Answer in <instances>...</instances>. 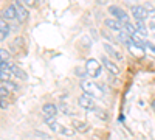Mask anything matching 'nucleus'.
I'll return each instance as SVG.
<instances>
[{
  "mask_svg": "<svg viewBox=\"0 0 155 140\" xmlns=\"http://www.w3.org/2000/svg\"><path fill=\"white\" fill-rule=\"evenodd\" d=\"M44 121H45V125L48 126V128L56 134H64V135H71L73 134V131L70 128H67V126H64V125H59L53 117H45Z\"/></svg>",
  "mask_w": 155,
  "mask_h": 140,
  "instance_id": "1",
  "label": "nucleus"
},
{
  "mask_svg": "<svg viewBox=\"0 0 155 140\" xmlns=\"http://www.w3.org/2000/svg\"><path fill=\"white\" fill-rule=\"evenodd\" d=\"M81 89L84 90L85 95L92 97V98H99L102 95V90L93 83V81H88V80H82L81 81Z\"/></svg>",
  "mask_w": 155,
  "mask_h": 140,
  "instance_id": "2",
  "label": "nucleus"
},
{
  "mask_svg": "<svg viewBox=\"0 0 155 140\" xmlns=\"http://www.w3.org/2000/svg\"><path fill=\"white\" fill-rule=\"evenodd\" d=\"M85 73L88 76H92V78H98V76L101 75V64L93 58L87 59V62H85Z\"/></svg>",
  "mask_w": 155,
  "mask_h": 140,
  "instance_id": "3",
  "label": "nucleus"
},
{
  "mask_svg": "<svg viewBox=\"0 0 155 140\" xmlns=\"http://www.w3.org/2000/svg\"><path fill=\"white\" fill-rule=\"evenodd\" d=\"M109 12L112 14V17H113L115 20H118V22H121V23H127V22H129V14H127L123 8H120V6L110 5V6H109Z\"/></svg>",
  "mask_w": 155,
  "mask_h": 140,
  "instance_id": "4",
  "label": "nucleus"
},
{
  "mask_svg": "<svg viewBox=\"0 0 155 140\" xmlns=\"http://www.w3.org/2000/svg\"><path fill=\"white\" fill-rule=\"evenodd\" d=\"M130 12H132V16L135 20H146L150 14H149V11L146 9V6L143 5H134L130 8Z\"/></svg>",
  "mask_w": 155,
  "mask_h": 140,
  "instance_id": "5",
  "label": "nucleus"
},
{
  "mask_svg": "<svg viewBox=\"0 0 155 140\" xmlns=\"http://www.w3.org/2000/svg\"><path fill=\"white\" fill-rule=\"evenodd\" d=\"M78 104H79L82 109H85V111H93V109L96 108L93 98H92V97H88V95H85V94L78 98Z\"/></svg>",
  "mask_w": 155,
  "mask_h": 140,
  "instance_id": "6",
  "label": "nucleus"
},
{
  "mask_svg": "<svg viewBox=\"0 0 155 140\" xmlns=\"http://www.w3.org/2000/svg\"><path fill=\"white\" fill-rule=\"evenodd\" d=\"M2 19H3V20H19L17 11H16L14 5H8V6L2 11Z\"/></svg>",
  "mask_w": 155,
  "mask_h": 140,
  "instance_id": "7",
  "label": "nucleus"
},
{
  "mask_svg": "<svg viewBox=\"0 0 155 140\" xmlns=\"http://www.w3.org/2000/svg\"><path fill=\"white\" fill-rule=\"evenodd\" d=\"M104 25L110 31H113V33H118L120 34L123 31V23L118 22V20H115V19H106L104 20Z\"/></svg>",
  "mask_w": 155,
  "mask_h": 140,
  "instance_id": "8",
  "label": "nucleus"
},
{
  "mask_svg": "<svg viewBox=\"0 0 155 140\" xmlns=\"http://www.w3.org/2000/svg\"><path fill=\"white\" fill-rule=\"evenodd\" d=\"M101 61H102V64H104V67H106L112 75H120V72H121V70H120V67L116 66L112 59H109L107 56H102V59H101Z\"/></svg>",
  "mask_w": 155,
  "mask_h": 140,
  "instance_id": "9",
  "label": "nucleus"
},
{
  "mask_svg": "<svg viewBox=\"0 0 155 140\" xmlns=\"http://www.w3.org/2000/svg\"><path fill=\"white\" fill-rule=\"evenodd\" d=\"M12 5H14V8H16V11H17V17H19V20L23 22L25 19L28 17V9L25 8V5H23L22 2H14Z\"/></svg>",
  "mask_w": 155,
  "mask_h": 140,
  "instance_id": "10",
  "label": "nucleus"
},
{
  "mask_svg": "<svg viewBox=\"0 0 155 140\" xmlns=\"http://www.w3.org/2000/svg\"><path fill=\"white\" fill-rule=\"evenodd\" d=\"M71 126H73V129H74V131L81 132V134H84V132H87V131L90 129V126H88L85 121L78 120V118H74V120L71 121Z\"/></svg>",
  "mask_w": 155,
  "mask_h": 140,
  "instance_id": "11",
  "label": "nucleus"
},
{
  "mask_svg": "<svg viewBox=\"0 0 155 140\" xmlns=\"http://www.w3.org/2000/svg\"><path fill=\"white\" fill-rule=\"evenodd\" d=\"M9 75L16 76V78H19V80H27V78H28L27 72H23V70H22L20 67H17L16 64H11V67H9Z\"/></svg>",
  "mask_w": 155,
  "mask_h": 140,
  "instance_id": "12",
  "label": "nucleus"
},
{
  "mask_svg": "<svg viewBox=\"0 0 155 140\" xmlns=\"http://www.w3.org/2000/svg\"><path fill=\"white\" fill-rule=\"evenodd\" d=\"M42 112L45 114V117H56L58 115V108L54 104H51V103H45L42 106Z\"/></svg>",
  "mask_w": 155,
  "mask_h": 140,
  "instance_id": "13",
  "label": "nucleus"
},
{
  "mask_svg": "<svg viewBox=\"0 0 155 140\" xmlns=\"http://www.w3.org/2000/svg\"><path fill=\"white\" fill-rule=\"evenodd\" d=\"M102 47H104V50H106V53L107 55H110L112 58H115V59H118V61H123V55L120 53V52H116V50L110 45V44H104V45H102Z\"/></svg>",
  "mask_w": 155,
  "mask_h": 140,
  "instance_id": "14",
  "label": "nucleus"
},
{
  "mask_svg": "<svg viewBox=\"0 0 155 140\" xmlns=\"http://www.w3.org/2000/svg\"><path fill=\"white\" fill-rule=\"evenodd\" d=\"M130 42H132V44H135V45H138V47H144V44H146L144 36H141L138 31H137L134 36H130Z\"/></svg>",
  "mask_w": 155,
  "mask_h": 140,
  "instance_id": "15",
  "label": "nucleus"
},
{
  "mask_svg": "<svg viewBox=\"0 0 155 140\" xmlns=\"http://www.w3.org/2000/svg\"><path fill=\"white\" fill-rule=\"evenodd\" d=\"M135 28L141 36H146L147 34V28H146V23L144 20H135Z\"/></svg>",
  "mask_w": 155,
  "mask_h": 140,
  "instance_id": "16",
  "label": "nucleus"
},
{
  "mask_svg": "<svg viewBox=\"0 0 155 140\" xmlns=\"http://www.w3.org/2000/svg\"><path fill=\"white\" fill-rule=\"evenodd\" d=\"M129 47V50L132 52V55H135V56H143L144 55V52H143V47H138V45H135V44H129L127 45Z\"/></svg>",
  "mask_w": 155,
  "mask_h": 140,
  "instance_id": "17",
  "label": "nucleus"
},
{
  "mask_svg": "<svg viewBox=\"0 0 155 140\" xmlns=\"http://www.w3.org/2000/svg\"><path fill=\"white\" fill-rule=\"evenodd\" d=\"M123 30L129 34V36H134L137 33V28H135V25L132 22H127V23H123Z\"/></svg>",
  "mask_w": 155,
  "mask_h": 140,
  "instance_id": "18",
  "label": "nucleus"
},
{
  "mask_svg": "<svg viewBox=\"0 0 155 140\" xmlns=\"http://www.w3.org/2000/svg\"><path fill=\"white\" fill-rule=\"evenodd\" d=\"M0 33H3L5 36H8L11 33V27H9V23L6 20H3L2 17H0Z\"/></svg>",
  "mask_w": 155,
  "mask_h": 140,
  "instance_id": "19",
  "label": "nucleus"
},
{
  "mask_svg": "<svg viewBox=\"0 0 155 140\" xmlns=\"http://www.w3.org/2000/svg\"><path fill=\"white\" fill-rule=\"evenodd\" d=\"M59 109L62 111V114H65V115H68V117H73L74 114H76V112H74L68 104H65V103H61V104H59Z\"/></svg>",
  "mask_w": 155,
  "mask_h": 140,
  "instance_id": "20",
  "label": "nucleus"
},
{
  "mask_svg": "<svg viewBox=\"0 0 155 140\" xmlns=\"http://www.w3.org/2000/svg\"><path fill=\"white\" fill-rule=\"evenodd\" d=\"M9 59V52L5 48H0V62H5Z\"/></svg>",
  "mask_w": 155,
  "mask_h": 140,
  "instance_id": "21",
  "label": "nucleus"
},
{
  "mask_svg": "<svg viewBox=\"0 0 155 140\" xmlns=\"http://www.w3.org/2000/svg\"><path fill=\"white\" fill-rule=\"evenodd\" d=\"M144 50H147L149 53H152V55L155 56V45H153L152 42H146V44H144Z\"/></svg>",
  "mask_w": 155,
  "mask_h": 140,
  "instance_id": "22",
  "label": "nucleus"
},
{
  "mask_svg": "<svg viewBox=\"0 0 155 140\" xmlns=\"http://www.w3.org/2000/svg\"><path fill=\"white\" fill-rule=\"evenodd\" d=\"M5 87H8V89H11V90H17V89H19V86H17L16 83H12L11 80L5 83Z\"/></svg>",
  "mask_w": 155,
  "mask_h": 140,
  "instance_id": "23",
  "label": "nucleus"
},
{
  "mask_svg": "<svg viewBox=\"0 0 155 140\" xmlns=\"http://www.w3.org/2000/svg\"><path fill=\"white\" fill-rule=\"evenodd\" d=\"M8 94H9L8 89L3 87V86H0V98H2V97H8Z\"/></svg>",
  "mask_w": 155,
  "mask_h": 140,
  "instance_id": "24",
  "label": "nucleus"
},
{
  "mask_svg": "<svg viewBox=\"0 0 155 140\" xmlns=\"http://www.w3.org/2000/svg\"><path fill=\"white\" fill-rule=\"evenodd\" d=\"M0 106H2V108H6V106H8V104L5 103V100H3V98H0Z\"/></svg>",
  "mask_w": 155,
  "mask_h": 140,
  "instance_id": "25",
  "label": "nucleus"
},
{
  "mask_svg": "<svg viewBox=\"0 0 155 140\" xmlns=\"http://www.w3.org/2000/svg\"><path fill=\"white\" fill-rule=\"evenodd\" d=\"M36 134H37L39 137H42V138H48V135H47V134H44V132H36Z\"/></svg>",
  "mask_w": 155,
  "mask_h": 140,
  "instance_id": "26",
  "label": "nucleus"
},
{
  "mask_svg": "<svg viewBox=\"0 0 155 140\" xmlns=\"http://www.w3.org/2000/svg\"><path fill=\"white\" fill-rule=\"evenodd\" d=\"M5 37H6V36H5L3 33H0V41H3V39H5Z\"/></svg>",
  "mask_w": 155,
  "mask_h": 140,
  "instance_id": "27",
  "label": "nucleus"
},
{
  "mask_svg": "<svg viewBox=\"0 0 155 140\" xmlns=\"http://www.w3.org/2000/svg\"><path fill=\"white\" fill-rule=\"evenodd\" d=\"M152 108H153V111H155V100L152 101Z\"/></svg>",
  "mask_w": 155,
  "mask_h": 140,
  "instance_id": "28",
  "label": "nucleus"
}]
</instances>
